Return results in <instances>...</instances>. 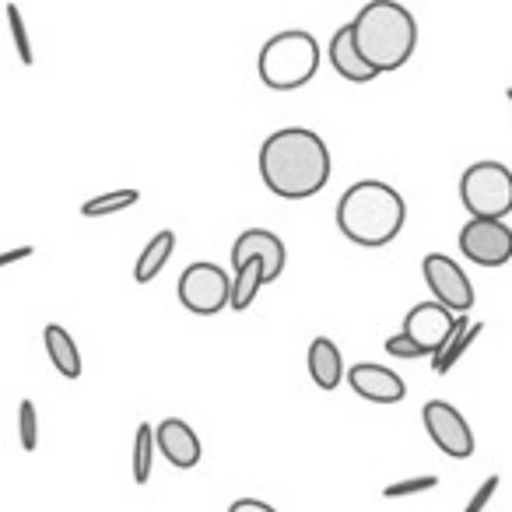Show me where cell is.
Returning a JSON list of instances; mask_svg holds the SVG:
<instances>
[{
    "label": "cell",
    "mask_w": 512,
    "mask_h": 512,
    "mask_svg": "<svg viewBox=\"0 0 512 512\" xmlns=\"http://www.w3.org/2000/svg\"><path fill=\"white\" fill-rule=\"evenodd\" d=\"M260 176L281 200L316 197L330 183V148L316 130H274L260 148Z\"/></svg>",
    "instance_id": "cell-1"
},
{
    "label": "cell",
    "mask_w": 512,
    "mask_h": 512,
    "mask_svg": "<svg viewBox=\"0 0 512 512\" xmlns=\"http://www.w3.org/2000/svg\"><path fill=\"white\" fill-rule=\"evenodd\" d=\"M334 218L344 239L365 249H379L400 235L407 221V204L400 190H393L383 179H362L341 193Z\"/></svg>",
    "instance_id": "cell-2"
},
{
    "label": "cell",
    "mask_w": 512,
    "mask_h": 512,
    "mask_svg": "<svg viewBox=\"0 0 512 512\" xmlns=\"http://www.w3.org/2000/svg\"><path fill=\"white\" fill-rule=\"evenodd\" d=\"M351 32H355V46L362 60L376 74L400 71L418 46V22L404 4H393V0L365 4L351 22Z\"/></svg>",
    "instance_id": "cell-3"
},
{
    "label": "cell",
    "mask_w": 512,
    "mask_h": 512,
    "mask_svg": "<svg viewBox=\"0 0 512 512\" xmlns=\"http://www.w3.org/2000/svg\"><path fill=\"white\" fill-rule=\"evenodd\" d=\"M256 71L271 92H295V88L309 85L320 71V43L302 29L281 32L264 43Z\"/></svg>",
    "instance_id": "cell-4"
},
{
    "label": "cell",
    "mask_w": 512,
    "mask_h": 512,
    "mask_svg": "<svg viewBox=\"0 0 512 512\" xmlns=\"http://www.w3.org/2000/svg\"><path fill=\"white\" fill-rule=\"evenodd\" d=\"M460 197L470 218L505 221L512 214V169L502 162H474L460 179Z\"/></svg>",
    "instance_id": "cell-5"
},
{
    "label": "cell",
    "mask_w": 512,
    "mask_h": 512,
    "mask_svg": "<svg viewBox=\"0 0 512 512\" xmlns=\"http://www.w3.org/2000/svg\"><path fill=\"white\" fill-rule=\"evenodd\" d=\"M235 278H228L225 267L218 264H190L179 274V302L190 309L193 316H214L221 309H232Z\"/></svg>",
    "instance_id": "cell-6"
},
{
    "label": "cell",
    "mask_w": 512,
    "mask_h": 512,
    "mask_svg": "<svg viewBox=\"0 0 512 512\" xmlns=\"http://www.w3.org/2000/svg\"><path fill=\"white\" fill-rule=\"evenodd\" d=\"M421 274H425V285L432 288L435 302H442L453 316H467V309H474V285H470L467 271L446 253H428L421 260Z\"/></svg>",
    "instance_id": "cell-7"
},
{
    "label": "cell",
    "mask_w": 512,
    "mask_h": 512,
    "mask_svg": "<svg viewBox=\"0 0 512 512\" xmlns=\"http://www.w3.org/2000/svg\"><path fill=\"white\" fill-rule=\"evenodd\" d=\"M460 253L477 267H505L512 260V228L505 221L470 218L460 228Z\"/></svg>",
    "instance_id": "cell-8"
},
{
    "label": "cell",
    "mask_w": 512,
    "mask_h": 512,
    "mask_svg": "<svg viewBox=\"0 0 512 512\" xmlns=\"http://www.w3.org/2000/svg\"><path fill=\"white\" fill-rule=\"evenodd\" d=\"M421 421H425V432L432 435V442L446 456H453V460L474 456V446H477L474 432H470L467 418H463L453 404H446V400H428V404L421 407Z\"/></svg>",
    "instance_id": "cell-9"
},
{
    "label": "cell",
    "mask_w": 512,
    "mask_h": 512,
    "mask_svg": "<svg viewBox=\"0 0 512 512\" xmlns=\"http://www.w3.org/2000/svg\"><path fill=\"white\" fill-rule=\"evenodd\" d=\"M456 320L460 316L449 313L442 302H418V306L407 313L404 320V334L411 337L414 344H418L425 355L439 358L442 348H446L449 341H453V330H456Z\"/></svg>",
    "instance_id": "cell-10"
},
{
    "label": "cell",
    "mask_w": 512,
    "mask_h": 512,
    "mask_svg": "<svg viewBox=\"0 0 512 512\" xmlns=\"http://www.w3.org/2000/svg\"><path fill=\"white\" fill-rule=\"evenodd\" d=\"M246 260H260L267 271V285H274V281H281V274H285L288 249H285V242H281V235L267 232V228H249V232H242L239 239H235L232 267L246 264Z\"/></svg>",
    "instance_id": "cell-11"
},
{
    "label": "cell",
    "mask_w": 512,
    "mask_h": 512,
    "mask_svg": "<svg viewBox=\"0 0 512 512\" xmlns=\"http://www.w3.org/2000/svg\"><path fill=\"white\" fill-rule=\"evenodd\" d=\"M348 383H351V390H355L362 400H369V404H400V400L407 397L404 379H400L393 369L376 365V362L351 365Z\"/></svg>",
    "instance_id": "cell-12"
},
{
    "label": "cell",
    "mask_w": 512,
    "mask_h": 512,
    "mask_svg": "<svg viewBox=\"0 0 512 512\" xmlns=\"http://www.w3.org/2000/svg\"><path fill=\"white\" fill-rule=\"evenodd\" d=\"M155 439H158V453H162L165 460H169L172 467H179V470L197 467L200 456H204V446H200L197 432H193V428L186 425L183 418H165V421H158Z\"/></svg>",
    "instance_id": "cell-13"
},
{
    "label": "cell",
    "mask_w": 512,
    "mask_h": 512,
    "mask_svg": "<svg viewBox=\"0 0 512 512\" xmlns=\"http://www.w3.org/2000/svg\"><path fill=\"white\" fill-rule=\"evenodd\" d=\"M330 64H334V71L341 74L344 81H351V85H369V81L379 78V74L362 60V53H358L351 25L337 29V36L330 39Z\"/></svg>",
    "instance_id": "cell-14"
},
{
    "label": "cell",
    "mask_w": 512,
    "mask_h": 512,
    "mask_svg": "<svg viewBox=\"0 0 512 512\" xmlns=\"http://www.w3.org/2000/svg\"><path fill=\"white\" fill-rule=\"evenodd\" d=\"M306 365H309V379H313L320 390H337L344 379V355L330 337H316L309 344V355H306Z\"/></svg>",
    "instance_id": "cell-15"
},
{
    "label": "cell",
    "mask_w": 512,
    "mask_h": 512,
    "mask_svg": "<svg viewBox=\"0 0 512 512\" xmlns=\"http://www.w3.org/2000/svg\"><path fill=\"white\" fill-rule=\"evenodd\" d=\"M43 344H46V355H50L53 369L60 372L64 379H78L81 376V351L78 341L67 334L60 323H46L43 330Z\"/></svg>",
    "instance_id": "cell-16"
},
{
    "label": "cell",
    "mask_w": 512,
    "mask_h": 512,
    "mask_svg": "<svg viewBox=\"0 0 512 512\" xmlns=\"http://www.w3.org/2000/svg\"><path fill=\"white\" fill-rule=\"evenodd\" d=\"M172 249H176V232H172V228L158 232L155 239L144 246V253L137 256V264H134V281H137V285H148V281H155L158 274H162V267L169 264Z\"/></svg>",
    "instance_id": "cell-17"
},
{
    "label": "cell",
    "mask_w": 512,
    "mask_h": 512,
    "mask_svg": "<svg viewBox=\"0 0 512 512\" xmlns=\"http://www.w3.org/2000/svg\"><path fill=\"white\" fill-rule=\"evenodd\" d=\"M235 292H232V313H246L249 306L256 302L260 288L267 285V271L260 260H246V264L235 267Z\"/></svg>",
    "instance_id": "cell-18"
},
{
    "label": "cell",
    "mask_w": 512,
    "mask_h": 512,
    "mask_svg": "<svg viewBox=\"0 0 512 512\" xmlns=\"http://www.w3.org/2000/svg\"><path fill=\"white\" fill-rule=\"evenodd\" d=\"M484 330V323L477 320V323H470L467 316H460L456 320V330H453V341L442 348V355L439 358H432V369H435V376H446L449 369H453L456 362H460L463 355H467V348L477 341V334Z\"/></svg>",
    "instance_id": "cell-19"
},
{
    "label": "cell",
    "mask_w": 512,
    "mask_h": 512,
    "mask_svg": "<svg viewBox=\"0 0 512 512\" xmlns=\"http://www.w3.org/2000/svg\"><path fill=\"white\" fill-rule=\"evenodd\" d=\"M155 449H158L155 428H151L148 421H141V425H137V435H134V481L137 484L151 481V460H155Z\"/></svg>",
    "instance_id": "cell-20"
},
{
    "label": "cell",
    "mask_w": 512,
    "mask_h": 512,
    "mask_svg": "<svg viewBox=\"0 0 512 512\" xmlns=\"http://www.w3.org/2000/svg\"><path fill=\"white\" fill-rule=\"evenodd\" d=\"M141 200L137 190H116V193H102V197H92L81 204V214L85 218H109V214H120L127 207H134Z\"/></svg>",
    "instance_id": "cell-21"
},
{
    "label": "cell",
    "mask_w": 512,
    "mask_h": 512,
    "mask_svg": "<svg viewBox=\"0 0 512 512\" xmlns=\"http://www.w3.org/2000/svg\"><path fill=\"white\" fill-rule=\"evenodd\" d=\"M18 439H22L25 453H36V446H39V407H36V400H22V404H18Z\"/></svg>",
    "instance_id": "cell-22"
},
{
    "label": "cell",
    "mask_w": 512,
    "mask_h": 512,
    "mask_svg": "<svg viewBox=\"0 0 512 512\" xmlns=\"http://www.w3.org/2000/svg\"><path fill=\"white\" fill-rule=\"evenodd\" d=\"M439 488V477L435 474H421V477H407V481H393L383 488V498H407V495H421V491Z\"/></svg>",
    "instance_id": "cell-23"
},
{
    "label": "cell",
    "mask_w": 512,
    "mask_h": 512,
    "mask_svg": "<svg viewBox=\"0 0 512 512\" xmlns=\"http://www.w3.org/2000/svg\"><path fill=\"white\" fill-rule=\"evenodd\" d=\"M8 22H11V36H15V46H18V57H22L25 67H32V43H29V32H25V22L22 15H18L15 4H8Z\"/></svg>",
    "instance_id": "cell-24"
},
{
    "label": "cell",
    "mask_w": 512,
    "mask_h": 512,
    "mask_svg": "<svg viewBox=\"0 0 512 512\" xmlns=\"http://www.w3.org/2000/svg\"><path fill=\"white\" fill-rule=\"evenodd\" d=\"M495 491H498V474H491V477H484V484L474 491V498L467 502V509L463 512H484L488 509V502L495 498Z\"/></svg>",
    "instance_id": "cell-25"
},
{
    "label": "cell",
    "mask_w": 512,
    "mask_h": 512,
    "mask_svg": "<svg viewBox=\"0 0 512 512\" xmlns=\"http://www.w3.org/2000/svg\"><path fill=\"white\" fill-rule=\"evenodd\" d=\"M386 351H390L393 358H421V355H425V351H421L418 344H414L411 337L404 334V330H400L397 337H390V341H386Z\"/></svg>",
    "instance_id": "cell-26"
},
{
    "label": "cell",
    "mask_w": 512,
    "mask_h": 512,
    "mask_svg": "<svg viewBox=\"0 0 512 512\" xmlns=\"http://www.w3.org/2000/svg\"><path fill=\"white\" fill-rule=\"evenodd\" d=\"M228 512H278V509L260 502V498H235V502L228 505Z\"/></svg>",
    "instance_id": "cell-27"
},
{
    "label": "cell",
    "mask_w": 512,
    "mask_h": 512,
    "mask_svg": "<svg viewBox=\"0 0 512 512\" xmlns=\"http://www.w3.org/2000/svg\"><path fill=\"white\" fill-rule=\"evenodd\" d=\"M36 249L32 246H22V249H11V253H4L0 256V267H8V264H15V260H25V256H32Z\"/></svg>",
    "instance_id": "cell-28"
},
{
    "label": "cell",
    "mask_w": 512,
    "mask_h": 512,
    "mask_svg": "<svg viewBox=\"0 0 512 512\" xmlns=\"http://www.w3.org/2000/svg\"><path fill=\"white\" fill-rule=\"evenodd\" d=\"M505 99H509V102H512V88H509V92H505Z\"/></svg>",
    "instance_id": "cell-29"
}]
</instances>
